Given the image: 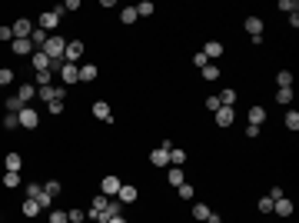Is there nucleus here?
<instances>
[{
  "label": "nucleus",
  "instance_id": "1",
  "mask_svg": "<svg viewBox=\"0 0 299 223\" xmlns=\"http://www.w3.org/2000/svg\"><path fill=\"white\" fill-rule=\"evenodd\" d=\"M63 50H67V40L57 37V33H50L47 43H43V54H47L50 60H54V64H63Z\"/></svg>",
  "mask_w": 299,
  "mask_h": 223
},
{
  "label": "nucleus",
  "instance_id": "2",
  "mask_svg": "<svg viewBox=\"0 0 299 223\" xmlns=\"http://www.w3.org/2000/svg\"><path fill=\"white\" fill-rule=\"evenodd\" d=\"M60 17H63V10H60V7L43 10V14L37 17V27H40V30H47V33H57V27H60Z\"/></svg>",
  "mask_w": 299,
  "mask_h": 223
},
{
  "label": "nucleus",
  "instance_id": "3",
  "mask_svg": "<svg viewBox=\"0 0 299 223\" xmlns=\"http://www.w3.org/2000/svg\"><path fill=\"white\" fill-rule=\"evenodd\" d=\"M170 150H173V144H170V140H163V144L157 147V150L150 153V163H153V167H170Z\"/></svg>",
  "mask_w": 299,
  "mask_h": 223
},
{
  "label": "nucleus",
  "instance_id": "4",
  "mask_svg": "<svg viewBox=\"0 0 299 223\" xmlns=\"http://www.w3.org/2000/svg\"><path fill=\"white\" fill-rule=\"evenodd\" d=\"M30 67H33V73H40V70H60V64H54L43 50H33V54H30Z\"/></svg>",
  "mask_w": 299,
  "mask_h": 223
},
{
  "label": "nucleus",
  "instance_id": "5",
  "mask_svg": "<svg viewBox=\"0 0 299 223\" xmlns=\"http://www.w3.org/2000/svg\"><path fill=\"white\" fill-rule=\"evenodd\" d=\"M37 97L43 100V104H54V100H63L67 97V87H54V83H47V87H37Z\"/></svg>",
  "mask_w": 299,
  "mask_h": 223
},
{
  "label": "nucleus",
  "instance_id": "6",
  "mask_svg": "<svg viewBox=\"0 0 299 223\" xmlns=\"http://www.w3.org/2000/svg\"><path fill=\"white\" fill-rule=\"evenodd\" d=\"M243 27H246V33H250V40H253V43H263V30H266V27H263V20H260V17H246V20H243Z\"/></svg>",
  "mask_w": 299,
  "mask_h": 223
},
{
  "label": "nucleus",
  "instance_id": "7",
  "mask_svg": "<svg viewBox=\"0 0 299 223\" xmlns=\"http://www.w3.org/2000/svg\"><path fill=\"white\" fill-rule=\"evenodd\" d=\"M120 187H123V180H120L117 173H107V176L100 180V193H103V197H117Z\"/></svg>",
  "mask_w": 299,
  "mask_h": 223
},
{
  "label": "nucleus",
  "instance_id": "8",
  "mask_svg": "<svg viewBox=\"0 0 299 223\" xmlns=\"http://www.w3.org/2000/svg\"><path fill=\"white\" fill-rule=\"evenodd\" d=\"M83 57V40H67V50H63V64H80Z\"/></svg>",
  "mask_w": 299,
  "mask_h": 223
},
{
  "label": "nucleus",
  "instance_id": "9",
  "mask_svg": "<svg viewBox=\"0 0 299 223\" xmlns=\"http://www.w3.org/2000/svg\"><path fill=\"white\" fill-rule=\"evenodd\" d=\"M17 120H20V127H27V130H37L40 127V113L33 110V107H24V110L17 113Z\"/></svg>",
  "mask_w": 299,
  "mask_h": 223
},
{
  "label": "nucleus",
  "instance_id": "10",
  "mask_svg": "<svg viewBox=\"0 0 299 223\" xmlns=\"http://www.w3.org/2000/svg\"><path fill=\"white\" fill-rule=\"evenodd\" d=\"M60 80H63V87H73L80 80V64H60Z\"/></svg>",
  "mask_w": 299,
  "mask_h": 223
},
{
  "label": "nucleus",
  "instance_id": "11",
  "mask_svg": "<svg viewBox=\"0 0 299 223\" xmlns=\"http://www.w3.org/2000/svg\"><path fill=\"white\" fill-rule=\"evenodd\" d=\"M200 54H203V57H206V60H210V64H213V60H220V57H223V54H226V47H223L220 40H206V47H203V50H200Z\"/></svg>",
  "mask_w": 299,
  "mask_h": 223
},
{
  "label": "nucleus",
  "instance_id": "12",
  "mask_svg": "<svg viewBox=\"0 0 299 223\" xmlns=\"http://www.w3.org/2000/svg\"><path fill=\"white\" fill-rule=\"evenodd\" d=\"M10 30H14V40H20V37H30V33H33V24L27 20V17H20V20L10 24Z\"/></svg>",
  "mask_w": 299,
  "mask_h": 223
},
{
  "label": "nucleus",
  "instance_id": "13",
  "mask_svg": "<svg viewBox=\"0 0 299 223\" xmlns=\"http://www.w3.org/2000/svg\"><path fill=\"white\" fill-rule=\"evenodd\" d=\"M93 117L100 120V123H113V110H110V104H107V100H96V104H93Z\"/></svg>",
  "mask_w": 299,
  "mask_h": 223
},
{
  "label": "nucleus",
  "instance_id": "14",
  "mask_svg": "<svg viewBox=\"0 0 299 223\" xmlns=\"http://www.w3.org/2000/svg\"><path fill=\"white\" fill-rule=\"evenodd\" d=\"M216 117V127H233V120H236V110L233 107H220V110L213 113Z\"/></svg>",
  "mask_w": 299,
  "mask_h": 223
},
{
  "label": "nucleus",
  "instance_id": "15",
  "mask_svg": "<svg viewBox=\"0 0 299 223\" xmlns=\"http://www.w3.org/2000/svg\"><path fill=\"white\" fill-rule=\"evenodd\" d=\"M107 203H110V197H103V193H100V197H93V203H90L87 216H90V220H100V213L107 210Z\"/></svg>",
  "mask_w": 299,
  "mask_h": 223
},
{
  "label": "nucleus",
  "instance_id": "16",
  "mask_svg": "<svg viewBox=\"0 0 299 223\" xmlns=\"http://www.w3.org/2000/svg\"><path fill=\"white\" fill-rule=\"evenodd\" d=\"M10 50H14L17 57H30V54H33V43H30V37H20V40H14V43H10Z\"/></svg>",
  "mask_w": 299,
  "mask_h": 223
},
{
  "label": "nucleus",
  "instance_id": "17",
  "mask_svg": "<svg viewBox=\"0 0 299 223\" xmlns=\"http://www.w3.org/2000/svg\"><path fill=\"white\" fill-rule=\"evenodd\" d=\"M136 197H140V190H136L133 184H123V187H120V193H117L120 203H136Z\"/></svg>",
  "mask_w": 299,
  "mask_h": 223
},
{
  "label": "nucleus",
  "instance_id": "18",
  "mask_svg": "<svg viewBox=\"0 0 299 223\" xmlns=\"http://www.w3.org/2000/svg\"><path fill=\"white\" fill-rule=\"evenodd\" d=\"M96 77H100L96 64H80V83H93Z\"/></svg>",
  "mask_w": 299,
  "mask_h": 223
},
{
  "label": "nucleus",
  "instance_id": "19",
  "mask_svg": "<svg viewBox=\"0 0 299 223\" xmlns=\"http://www.w3.org/2000/svg\"><path fill=\"white\" fill-rule=\"evenodd\" d=\"M273 213H279V216H292V200H289V197L273 200Z\"/></svg>",
  "mask_w": 299,
  "mask_h": 223
},
{
  "label": "nucleus",
  "instance_id": "20",
  "mask_svg": "<svg viewBox=\"0 0 299 223\" xmlns=\"http://www.w3.org/2000/svg\"><path fill=\"white\" fill-rule=\"evenodd\" d=\"M17 97H20V104H30L33 97H37V87H33V83H20V87H17Z\"/></svg>",
  "mask_w": 299,
  "mask_h": 223
},
{
  "label": "nucleus",
  "instance_id": "21",
  "mask_svg": "<svg viewBox=\"0 0 299 223\" xmlns=\"http://www.w3.org/2000/svg\"><path fill=\"white\" fill-rule=\"evenodd\" d=\"M246 117H250V127H263V123H266V110H263V107H250Z\"/></svg>",
  "mask_w": 299,
  "mask_h": 223
},
{
  "label": "nucleus",
  "instance_id": "22",
  "mask_svg": "<svg viewBox=\"0 0 299 223\" xmlns=\"http://www.w3.org/2000/svg\"><path fill=\"white\" fill-rule=\"evenodd\" d=\"M4 167H7V170H17V173H20V167H24V157H20L17 150H10L7 157H4Z\"/></svg>",
  "mask_w": 299,
  "mask_h": 223
},
{
  "label": "nucleus",
  "instance_id": "23",
  "mask_svg": "<svg viewBox=\"0 0 299 223\" xmlns=\"http://www.w3.org/2000/svg\"><path fill=\"white\" fill-rule=\"evenodd\" d=\"M166 180L173 187H180V184H186V173H183V167H166Z\"/></svg>",
  "mask_w": 299,
  "mask_h": 223
},
{
  "label": "nucleus",
  "instance_id": "24",
  "mask_svg": "<svg viewBox=\"0 0 299 223\" xmlns=\"http://www.w3.org/2000/svg\"><path fill=\"white\" fill-rule=\"evenodd\" d=\"M47 37H50L47 30H40V27H33V33H30V43H33V50H43V43H47Z\"/></svg>",
  "mask_w": 299,
  "mask_h": 223
},
{
  "label": "nucleus",
  "instance_id": "25",
  "mask_svg": "<svg viewBox=\"0 0 299 223\" xmlns=\"http://www.w3.org/2000/svg\"><path fill=\"white\" fill-rule=\"evenodd\" d=\"M20 213H24L27 220H33V216L40 213V203H37V200H24V207H20Z\"/></svg>",
  "mask_w": 299,
  "mask_h": 223
},
{
  "label": "nucleus",
  "instance_id": "26",
  "mask_svg": "<svg viewBox=\"0 0 299 223\" xmlns=\"http://www.w3.org/2000/svg\"><path fill=\"white\" fill-rule=\"evenodd\" d=\"M47 83H54V70H40V73H33V87H47Z\"/></svg>",
  "mask_w": 299,
  "mask_h": 223
},
{
  "label": "nucleus",
  "instance_id": "27",
  "mask_svg": "<svg viewBox=\"0 0 299 223\" xmlns=\"http://www.w3.org/2000/svg\"><path fill=\"white\" fill-rule=\"evenodd\" d=\"M136 20H140V17H136V7H123L120 10V24L130 27V24H136Z\"/></svg>",
  "mask_w": 299,
  "mask_h": 223
},
{
  "label": "nucleus",
  "instance_id": "28",
  "mask_svg": "<svg viewBox=\"0 0 299 223\" xmlns=\"http://www.w3.org/2000/svg\"><path fill=\"white\" fill-rule=\"evenodd\" d=\"M276 104L289 107L292 104V87H279V90H276Z\"/></svg>",
  "mask_w": 299,
  "mask_h": 223
},
{
  "label": "nucleus",
  "instance_id": "29",
  "mask_svg": "<svg viewBox=\"0 0 299 223\" xmlns=\"http://www.w3.org/2000/svg\"><path fill=\"white\" fill-rule=\"evenodd\" d=\"M283 123H286V130H292V133H296V130H299V113H296V110H286Z\"/></svg>",
  "mask_w": 299,
  "mask_h": 223
},
{
  "label": "nucleus",
  "instance_id": "30",
  "mask_svg": "<svg viewBox=\"0 0 299 223\" xmlns=\"http://www.w3.org/2000/svg\"><path fill=\"white\" fill-rule=\"evenodd\" d=\"M183 163H186V153H183L180 147H173V150H170V167H183Z\"/></svg>",
  "mask_w": 299,
  "mask_h": 223
},
{
  "label": "nucleus",
  "instance_id": "31",
  "mask_svg": "<svg viewBox=\"0 0 299 223\" xmlns=\"http://www.w3.org/2000/svg\"><path fill=\"white\" fill-rule=\"evenodd\" d=\"M4 187H7V190L20 187V173H17V170H7V173H4Z\"/></svg>",
  "mask_w": 299,
  "mask_h": 223
},
{
  "label": "nucleus",
  "instance_id": "32",
  "mask_svg": "<svg viewBox=\"0 0 299 223\" xmlns=\"http://www.w3.org/2000/svg\"><path fill=\"white\" fill-rule=\"evenodd\" d=\"M200 73H203V80H210V83H213V80H220V67H216V64H206Z\"/></svg>",
  "mask_w": 299,
  "mask_h": 223
},
{
  "label": "nucleus",
  "instance_id": "33",
  "mask_svg": "<svg viewBox=\"0 0 299 223\" xmlns=\"http://www.w3.org/2000/svg\"><path fill=\"white\" fill-rule=\"evenodd\" d=\"M276 87H292V70H279L276 73Z\"/></svg>",
  "mask_w": 299,
  "mask_h": 223
},
{
  "label": "nucleus",
  "instance_id": "34",
  "mask_svg": "<svg viewBox=\"0 0 299 223\" xmlns=\"http://www.w3.org/2000/svg\"><path fill=\"white\" fill-rule=\"evenodd\" d=\"M216 97H220L223 107H233V104H236V90H223V94H216Z\"/></svg>",
  "mask_w": 299,
  "mask_h": 223
},
{
  "label": "nucleus",
  "instance_id": "35",
  "mask_svg": "<svg viewBox=\"0 0 299 223\" xmlns=\"http://www.w3.org/2000/svg\"><path fill=\"white\" fill-rule=\"evenodd\" d=\"M20 110H24V104H20V97H7V113H20Z\"/></svg>",
  "mask_w": 299,
  "mask_h": 223
},
{
  "label": "nucleus",
  "instance_id": "36",
  "mask_svg": "<svg viewBox=\"0 0 299 223\" xmlns=\"http://www.w3.org/2000/svg\"><path fill=\"white\" fill-rule=\"evenodd\" d=\"M176 197H183V200H193V197H196V190H193L189 184H180V187H176Z\"/></svg>",
  "mask_w": 299,
  "mask_h": 223
},
{
  "label": "nucleus",
  "instance_id": "37",
  "mask_svg": "<svg viewBox=\"0 0 299 223\" xmlns=\"http://www.w3.org/2000/svg\"><path fill=\"white\" fill-rule=\"evenodd\" d=\"M153 10H157V7H153L150 0H143V4H136V17H150Z\"/></svg>",
  "mask_w": 299,
  "mask_h": 223
},
{
  "label": "nucleus",
  "instance_id": "38",
  "mask_svg": "<svg viewBox=\"0 0 299 223\" xmlns=\"http://www.w3.org/2000/svg\"><path fill=\"white\" fill-rule=\"evenodd\" d=\"M83 220H87L83 210H67V223H83Z\"/></svg>",
  "mask_w": 299,
  "mask_h": 223
},
{
  "label": "nucleus",
  "instance_id": "39",
  "mask_svg": "<svg viewBox=\"0 0 299 223\" xmlns=\"http://www.w3.org/2000/svg\"><path fill=\"white\" fill-rule=\"evenodd\" d=\"M256 207H260V213H273V197H260V203H256Z\"/></svg>",
  "mask_w": 299,
  "mask_h": 223
},
{
  "label": "nucleus",
  "instance_id": "40",
  "mask_svg": "<svg viewBox=\"0 0 299 223\" xmlns=\"http://www.w3.org/2000/svg\"><path fill=\"white\" fill-rule=\"evenodd\" d=\"M7 83H14V70H10V67H0V87H7Z\"/></svg>",
  "mask_w": 299,
  "mask_h": 223
},
{
  "label": "nucleus",
  "instance_id": "41",
  "mask_svg": "<svg viewBox=\"0 0 299 223\" xmlns=\"http://www.w3.org/2000/svg\"><path fill=\"white\" fill-rule=\"evenodd\" d=\"M43 193H47V197L54 200L57 193H60V184H57V180H47V184H43Z\"/></svg>",
  "mask_w": 299,
  "mask_h": 223
},
{
  "label": "nucleus",
  "instance_id": "42",
  "mask_svg": "<svg viewBox=\"0 0 299 223\" xmlns=\"http://www.w3.org/2000/svg\"><path fill=\"white\" fill-rule=\"evenodd\" d=\"M17 127H20L17 113H7V117H4V130H17Z\"/></svg>",
  "mask_w": 299,
  "mask_h": 223
},
{
  "label": "nucleus",
  "instance_id": "43",
  "mask_svg": "<svg viewBox=\"0 0 299 223\" xmlns=\"http://www.w3.org/2000/svg\"><path fill=\"white\" fill-rule=\"evenodd\" d=\"M193 216H196V220H206V216H210V207H206V203H196V207H193Z\"/></svg>",
  "mask_w": 299,
  "mask_h": 223
},
{
  "label": "nucleus",
  "instance_id": "44",
  "mask_svg": "<svg viewBox=\"0 0 299 223\" xmlns=\"http://www.w3.org/2000/svg\"><path fill=\"white\" fill-rule=\"evenodd\" d=\"M40 193H43V184H30L27 187V200H37Z\"/></svg>",
  "mask_w": 299,
  "mask_h": 223
},
{
  "label": "nucleus",
  "instance_id": "45",
  "mask_svg": "<svg viewBox=\"0 0 299 223\" xmlns=\"http://www.w3.org/2000/svg\"><path fill=\"white\" fill-rule=\"evenodd\" d=\"M220 97H216V94H213V97H206V110H210V113H216V110H220Z\"/></svg>",
  "mask_w": 299,
  "mask_h": 223
},
{
  "label": "nucleus",
  "instance_id": "46",
  "mask_svg": "<svg viewBox=\"0 0 299 223\" xmlns=\"http://www.w3.org/2000/svg\"><path fill=\"white\" fill-rule=\"evenodd\" d=\"M279 10H286V14H296L299 4H296V0H279Z\"/></svg>",
  "mask_w": 299,
  "mask_h": 223
},
{
  "label": "nucleus",
  "instance_id": "47",
  "mask_svg": "<svg viewBox=\"0 0 299 223\" xmlns=\"http://www.w3.org/2000/svg\"><path fill=\"white\" fill-rule=\"evenodd\" d=\"M50 223H67V210H54V213H50Z\"/></svg>",
  "mask_w": 299,
  "mask_h": 223
},
{
  "label": "nucleus",
  "instance_id": "48",
  "mask_svg": "<svg viewBox=\"0 0 299 223\" xmlns=\"http://www.w3.org/2000/svg\"><path fill=\"white\" fill-rule=\"evenodd\" d=\"M50 107V113H54V117H60L63 113V100H54V104H47Z\"/></svg>",
  "mask_w": 299,
  "mask_h": 223
},
{
  "label": "nucleus",
  "instance_id": "49",
  "mask_svg": "<svg viewBox=\"0 0 299 223\" xmlns=\"http://www.w3.org/2000/svg\"><path fill=\"white\" fill-rule=\"evenodd\" d=\"M0 40H10V43H14V30H10V27H0Z\"/></svg>",
  "mask_w": 299,
  "mask_h": 223
},
{
  "label": "nucleus",
  "instance_id": "50",
  "mask_svg": "<svg viewBox=\"0 0 299 223\" xmlns=\"http://www.w3.org/2000/svg\"><path fill=\"white\" fill-rule=\"evenodd\" d=\"M193 64H196V67H200V70H203V67H206V64H210V60H206V57H203V54H196V57H193Z\"/></svg>",
  "mask_w": 299,
  "mask_h": 223
},
{
  "label": "nucleus",
  "instance_id": "51",
  "mask_svg": "<svg viewBox=\"0 0 299 223\" xmlns=\"http://www.w3.org/2000/svg\"><path fill=\"white\" fill-rule=\"evenodd\" d=\"M60 10H80V0H67V4H63Z\"/></svg>",
  "mask_w": 299,
  "mask_h": 223
},
{
  "label": "nucleus",
  "instance_id": "52",
  "mask_svg": "<svg viewBox=\"0 0 299 223\" xmlns=\"http://www.w3.org/2000/svg\"><path fill=\"white\" fill-rule=\"evenodd\" d=\"M206 223H223V216H220V213H213V210H210V216H206Z\"/></svg>",
  "mask_w": 299,
  "mask_h": 223
},
{
  "label": "nucleus",
  "instance_id": "53",
  "mask_svg": "<svg viewBox=\"0 0 299 223\" xmlns=\"http://www.w3.org/2000/svg\"><path fill=\"white\" fill-rule=\"evenodd\" d=\"M107 223H126V220H123V213H120V216H113V220H107Z\"/></svg>",
  "mask_w": 299,
  "mask_h": 223
},
{
  "label": "nucleus",
  "instance_id": "54",
  "mask_svg": "<svg viewBox=\"0 0 299 223\" xmlns=\"http://www.w3.org/2000/svg\"><path fill=\"white\" fill-rule=\"evenodd\" d=\"M93 223H107V220H93Z\"/></svg>",
  "mask_w": 299,
  "mask_h": 223
}]
</instances>
